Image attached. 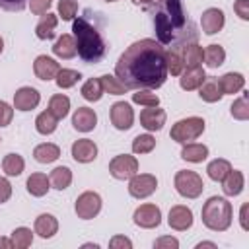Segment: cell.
I'll return each instance as SVG.
<instances>
[{
	"instance_id": "cell-47",
	"label": "cell",
	"mask_w": 249,
	"mask_h": 249,
	"mask_svg": "<svg viewBox=\"0 0 249 249\" xmlns=\"http://www.w3.org/2000/svg\"><path fill=\"white\" fill-rule=\"evenodd\" d=\"M51 4H53V0H29V10L35 16H43L49 12Z\"/></svg>"
},
{
	"instance_id": "cell-54",
	"label": "cell",
	"mask_w": 249,
	"mask_h": 249,
	"mask_svg": "<svg viewBox=\"0 0 249 249\" xmlns=\"http://www.w3.org/2000/svg\"><path fill=\"white\" fill-rule=\"evenodd\" d=\"M0 247H6V249H14V243H12V239L0 237Z\"/></svg>"
},
{
	"instance_id": "cell-29",
	"label": "cell",
	"mask_w": 249,
	"mask_h": 249,
	"mask_svg": "<svg viewBox=\"0 0 249 249\" xmlns=\"http://www.w3.org/2000/svg\"><path fill=\"white\" fill-rule=\"evenodd\" d=\"M49 181H51V187L56 189V191H64L70 187L72 183V169L66 167V165H58L51 171L49 175Z\"/></svg>"
},
{
	"instance_id": "cell-42",
	"label": "cell",
	"mask_w": 249,
	"mask_h": 249,
	"mask_svg": "<svg viewBox=\"0 0 249 249\" xmlns=\"http://www.w3.org/2000/svg\"><path fill=\"white\" fill-rule=\"evenodd\" d=\"M230 113L235 121H247L249 119V103H247V93H243L241 97L233 99L231 107H230Z\"/></svg>"
},
{
	"instance_id": "cell-46",
	"label": "cell",
	"mask_w": 249,
	"mask_h": 249,
	"mask_svg": "<svg viewBox=\"0 0 249 249\" xmlns=\"http://www.w3.org/2000/svg\"><path fill=\"white\" fill-rule=\"evenodd\" d=\"M154 247L156 249H177L179 247V239L173 237V235H161L154 241Z\"/></svg>"
},
{
	"instance_id": "cell-38",
	"label": "cell",
	"mask_w": 249,
	"mask_h": 249,
	"mask_svg": "<svg viewBox=\"0 0 249 249\" xmlns=\"http://www.w3.org/2000/svg\"><path fill=\"white\" fill-rule=\"evenodd\" d=\"M10 239L14 243V249H27L33 243V231L25 226H19L10 233Z\"/></svg>"
},
{
	"instance_id": "cell-6",
	"label": "cell",
	"mask_w": 249,
	"mask_h": 249,
	"mask_svg": "<svg viewBox=\"0 0 249 249\" xmlns=\"http://www.w3.org/2000/svg\"><path fill=\"white\" fill-rule=\"evenodd\" d=\"M173 185L175 191L183 196V198H198L204 191V181L196 171L191 169H181L175 173L173 177Z\"/></svg>"
},
{
	"instance_id": "cell-5",
	"label": "cell",
	"mask_w": 249,
	"mask_h": 249,
	"mask_svg": "<svg viewBox=\"0 0 249 249\" xmlns=\"http://www.w3.org/2000/svg\"><path fill=\"white\" fill-rule=\"evenodd\" d=\"M206 128V123L202 117H187V119H181L177 121L173 126H171V140H175L177 144H187V142H193L196 140Z\"/></svg>"
},
{
	"instance_id": "cell-18",
	"label": "cell",
	"mask_w": 249,
	"mask_h": 249,
	"mask_svg": "<svg viewBox=\"0 0 249 249\" xmlns=\"http://www.w3.org/2000/svg\"><path fill=\"white\" fill-rule=\"evenodd\" d=\"M179 76H181V78H179V86H181V89H185V91L198 89L200 84L206 80V72H204L202 66H185Z\"/></svg>"
},
{
	"instance_id": "cell-56",
	"label": "cell",
	"mask_w": 249,
	"mask_h": 249,
	"mask_svg": "<svg viewBox=\"0 0 249 249\" xmlns=\"http://www.w3.org/2000/svg\"><path fill=\"white\" fill-rule=\"evenodd\" d=\"M2 51H4V39H2V35H0V54H2Z\"/></svg>"
},
{
	"instance_id": "cell-34",
	"label": "cell",
	"mask_w": 249,
	"mask_h": 249,
	"mask_svg": "<svg viewBox=\"0 0 249 249\" xmlns=\"http://www.w3.org/2000/svg\"><path fill=\"white\" fill-rule=\"evenodd\" d=\"M202 60L206 62L208 68H218V66H222L224 60H226V51H224V47H222V45H216V43L208 45V47L204 49V58H202Z\"/></svg>"
},
{
	"instance_id": "cell-10",
	"label": "cell",
	"mask_w": 249,
	"mask_h": 249,
	"mask_svg": "<svg viewBox=\"0 0 249 249\" xmlns=\"http://www.w3.org/2000/svg\"><path fill=\"white\" fill-rule=\"evenodd\" d=\"M132 222L138 226V228H144V230H152V228H158L161 224V210L160 206L152 204V202H146V204H140L134 214H132Z\"/></svg>"
},
{
	"instance_id": "cell-9",
	"label": "cell",
	"mask_w": 249,
	"mask_h": 249,
	"mask_svg": "<svg viewBox=\"0 0 249 249\" xmlns=\"http://www.w3.org/2000/svg\"><path fill=\"white\" fill-rule=\"evenodd\" d=\"M158 189V179L152 173H134L128 179V195L134 198H148Z\"/></svg>"
},
{
	"instance_id": "cell-48",
	"label": "cell",
	"mask_w": 249,
	"mask_h": 249,
	"mask_svg": "<svg viewBox=\"0 0 249 249\" xmlns=\"http://www.w3.org/2000/svg\"><path fill=\"white\" fill-rule=\"evenodd\" d=\"M29 0H0V10L6 12H21Z\"/></svg>"
},
{
	"instance_id": "cell-15",
	"label": "cell",
	"mask_w": 249,
	"mask_h": 249,
	"mask_svg": "<svg viewBox=\"0 0 249 249\" xmlns=\"http://www.w3.org/2000/svg\"><path fill=\"white\" fill-rule=\"evenodd\" d=\"M39 101H41V93L31 86H23L14 93V109L18 111H31L39 105Z\"/></svg>"
},
{
	"instance_id": "cell-8",
	"label": "cell",
	"mask_w": 249,
	"mask_h": 249,
	"mask_svg": "<svg viewBox=\"0 0 249 249\" xmlns=\"http://www.w3.org/2000/svg\"><path fill=\"white\" fill-rule=\"evenodd\" d=\"M109 173L117 181H126L138 173V160L130 154H119L109 161Z\"/></svg>"
},
{
	"instance_id": "cell-37",
	"label": "cell",
	"mask_w": 249,
	"mask_h": 249,
	"mask_svg": "<svg viewBox=\"0 0 249 249\" xmlns=\"http://www.w3.org/2000/svg\"><path fill=\"white\" fill-rule=\"evenodd\" d=\"M80 80H82V74L78 70H72V68H60L56 78H54V82L60 89H68V88L76 86Z\"/></svg>"
},
{
	"instance_id": "cell-58",
	"label": "cell",
	"mask_w": 249,
	"mask_h": 249,
	"mask_svg": "<svg viewBox=\"0 0 249 249\" xmlns=\"http://www.w3.org/2000/svg\"><path fill=\"white\" fill-rule=\"evenodd\" d=\"M0 142H2V138H0Z\"/></svg>"
},
{
	"instance_id": "cell-22",
	"label": "cell",
	"mask_w": 249,
	"mask_h": 249,
	"mask_svg": "<svg viewBox=\"0 0 249 249\" xmlns=\"http://www.w3.org/2000/svg\"><path fill=\"white\" fill-rule=\"evenodd\" d=\"M56 23H58V16L53 14V12H47L41 16L39 23L35 25V35L41 39V41H51L54 39V29H56Z\"/></svg>"
},
{
	"instance_id": "cell-36",
	"label": "cell",
	"mask_w": 249,
	"mask_h": 249,
	"mask_svg": "<svg viewBox=\"0 0 249 249\" xmlns=\"http://www.w3.org/2000/svg\"><path fill=\"white\" fill-rule=\"evenodd\" d=\"M230 169H231V163L228 160H224V158H216L206 165V173H208V177L212 181H222L228 175Z\"/></svg>"
},
{
	"instance_id": "cell-11",
	"label": "cell",
	"mask_w": 249,
	"mask_h": 249,
	"mask_svg": "<svg viewBox=\"0 0 249 249\" xmlns=\"http://www.w3.org/2000/svg\"><path fill=\"white\" fill-rule=\"evenodd\" d=\"M109 117H111V124L117 130H128L134 123V111L130 107L128 101H117L111 105L109 109Z\"/></svg>"
},
{
	"instance_id": "cell-55",
	"label": "cell",
	"mask_w": 249,
	"mask_h": 249,
	"mask_svg": "<svg viewBox=\"0 0 249 249\" xmlns=\"http://www.w3.org/2000/svg\"><path fill=\"white\" fill-rule=\"evenodd\" d=\"M202 247H212V249H216L218 245H216L214 241H200V243L196 245V249H202Z\"/></svg>"
},
{
	"instance_id": "cell-27",
	"label": "cell",
	"mask_w": 249,
	"mask_h": 249,
	"mask_svg": "<svg viewBox=\"0 0 249 249\" xmlns=\"http://www.w3.org/2000/svg\"><path fill=\"white\" fill-rule=\"evenodd\" d=\"M25 187L31 196H45L51 189V181L45 173H31L25 181Z\"/></svg>"
},
{
	"instance_id": "cell-45",
	"label": "cell",
	"mask_w": 249,
	"mask_h": 249,
	"mask_svg": "<svg viewBox=\"0 0 249 249\" xmlns=\"http://www.w3.org/2000/svg\"><path fill=\"white\" fill-rule=\"evenodd\" d=\"M12 119H14V107L8 101L0 99V126H8Z\"/></svg>"
},
{
	"instance_id": "cell-44",
	"label": "cell",
	"mask_w": 249,
	"mask_h": 249,
	"mask_svg": "<svg viewBox=\"0 0 249 249\" xmlns=\"http://www.w3.org/2000/svg\"><path fill=\"white\" fill-rule=\"evenodd\" d=\"M78 14V0H58V14L64 21H72Z\"/></svg>"
},
{
	"instance_id": "cell-2",
	"label": "cell",
	"mask_w": 249,
	"mask_h": 249,
	"mask_svg": "<svg viewBox=\"0 0 249 249\" xmlns=\"http://www.w3.org/2000/svg\"><path fill=\"white\" fill-rule=\"evenodd\" d=\"M156 41L169 49H183L189 43H196L200 31L196 23L189 18L183 0H158L148 6Z\"/></svg>"
},
{
	"instance_id": "cell-43",
	"label": "cell",
	"mask_w": 249,
	"mask_h": 249,
	"mask_svg": "<svg viewBox=\"0 0 249 249\" xmlns=\"http://www.w3.org/2000/svg\"><path fill=\"white\" fill-rule=\"evenodd\" d=\"M132 101L144 107H156L160 105V97L156 93H152V89H136V93H132Z\"/></svg>"
},
{
	"instance_id": "cell-4",
	"label": "cell",
	"mask_w": 249,
	"mask_h": 249,
	"mask_svg": "<svg viewBox=\"0 0 249 249\" xmlns=\"http://www.w3.org/2000/svg\"><path fill=\"white\" fill-rule=\"evenodd\" d=\"M200 218H202V224L210 231H226L231 226V218H233L231 202L224 196L214 195L202 204Z\"/></svg>"
},
{
	"instance_id": "cell-32",
	"label": "cell",
	"mask_w": 249,
	"mask_h": 249,
	"mask_svg": "<svg viewBox=\"0 0 249 249\" xmlns=\"http://www.w3.org/2000/svg\"><path fill=\"white\" fill-rule=\"evenodd\" d=\"M181 56H183L185 66H200L204 58V51L198 43H189L181 49Z\"/></svg>"
},
{
	"instance_id": "cell-50",
	"label": "cell",
	"mask_w": 249,
	"mask_h": 249,
	"mask_svg": "<svg viewBox=\"0 0 249 249\" xmlns=\"http://www.w3.org/2000/svg\"><path fill=\"white\" fill-rule=\"evenodd\" d=\"M233 12L239 16V19L247 21L249 19V0H235L233 2Z\"/></svg>"
},
{
	"instance_id": "cell-53",
	"label": "cell",
	"mask_w": 249,
	"mask_h": 249,
	"mask_svg": "<svg viewBox=\"0 0 249 249\" xmlns=\"http://www.w3.org/2000/svg\"><path fill=\"white\" fill-rule=\"evenodd\" d=\"M158 0H132V4H136V6H144V8H148V6H152V4H156Z\"/></svg>"
},
{
	"instance_id": "cell-28",
	"label": "cell",
	"mask_w": 249,
	"mask_h": 249,
	"mask_svg": "<svg viewBox=\"0 0 249 249\" xmlns=\"http://www.w3.org/2000/svg\"><path fill=\"white\" fill-rule=\"evenodd\" d=\"M33 158L39 163H53V161H56L60 158V148L56 144H53V142H43V144L35 146Z\"/></svg>"
},
{
	"instance_id": "cell-26",
	"label": "cell",
	"mask_w": 249,
	"mask_h": 249,
	"mask_svg": "<svg viewBox=\"0 0 249 249\" xmlns=\"http://www.w3.org/2000/svg\"><path fill=\"white\" fill-rule=\"evenodd\" d=\"M181 158L185 161H191V163H200L208 158V146L198 144V142H187V144H183Z\"/></svg>"
},
{
	"instance_id": "cell-35",
	"label": "cell",
	"mask_w": 249,
	"mask_h": 249,
	"mask_svg": "<svg viewBox=\"0 0 249 249\" xmlns=\"http://www.w3.org/2000/svg\"><path fill=\"white\" fill-rule=\"evenodd\" d=\"M103 86H101V80L99 78H89L84 86H82V97L86 99V101H91V103H95V101H99L101 97H103Z\"/></svg>"
},
{
	"instance_id": "cell-16",
	"label": "cell",
	"mask_w": 249,
	"mask_h": 249,
	"mask_svg": "<svg viewBox=\"0 0 249 249\" xmlns=\"http://www.w3.org/2000/svg\"><path fill=\"white\" fill-rule=\"evenodd\" d=\"M60 70V64L53 58V56H47V54H39L33 62V74L43 80V82H49V80H54L56 74Z\"/></svg>"
},
{
	"instance_id": "cell-39",
	"label": "cell",
	"mask_w": 249,
	"mask_h": 249,
	"mask_svg": "<svg viewBox=\"0 0 249 249\" xmlns=\"http://www.w3.org/2000/svg\"><path fill=\"white\" fill-rule=\"evenodd\" d=\"M165 64H167V74L179 76V74L183 72V68H185L181 51H179V49H169V51H165Z\"/></svg>"
},
{
	"instance_id": "cell-21",
	"label": "cell",
	"mask_w": 249,
	"mask_h": 249,
	"mask_svg": "<svg viewBox=\"0 0 249 249\" xmlns=\"http://www.w3.org/2000/svg\"><path fill=\"white\" fill-rule=\"evenodd\" d=\"M33 231L41 239H51L58 231V220L53 214H39L33 224Z\"/></svg>"
},
{
	"instance_id": "cell-40",
	"label": "cell",
	"mask_w": 249,
	"mask_h": 249,
	"mask_svg": "<svg viewBox=\"0 0 249 249\" xmlns=\"http://www.w3.org/2000/svg\"><path fill=\"white\" fill-rule=\"evenodd\" d=\"M99 80H101L103 91H105V93H109V95H123L124 91H128V89H126V86H123V84L119 82V78H117V76L103 74Z\"/></svg>"
},
{
	"instance_id": "cell-13",
	"label": "cell",
	"mask_w": 249,
	"mask_h": 249,
	"mask_svg": "<svg viewBox=\"0 0 249 249\" xmlns=\"http://www.w3.org/2000/svg\"><path fill=\"white\" fill-rule=\"evenodd\" d=\"M226 25V16L220 8H206L200 16V27L206 35H216Z\"/></svg>"
},
{
	"instance_id": "cell-25",
	"label": "cell",
	"mask_w": 249,
	"mask_h": 249,
	"mask_svg": "<svg viewBox=\"0 0 249 249\" xmlns=\"http://www.w3.org/2000/svg\"><path fill=\"white\" fill-rule=\"evenodd\" d=\"M198 95H200V99L206 101V103H216V101H220V99L224 97V93H222V89H220L218 78H208V76H206V80H204V82L200 84V88H198Z\"/></svg>"
},
{
	"instance_id": "cell-7",
	"label": "cell",
	"mask_w": 249,
	"mask_h": 249,
	"mask_svg": "<svg viewBox=\"0 0 249 249\" xmlns=\"http://www.w3.org/2000/svg\"><path fill=\"white\" fill-rule=\"evenodd\" d=\"M101 204H103V200H101V196L95 191H84L82 195H78L74 210H76L78 218L91 220V218H95L101 212Z\"/></svg>"
},
{
	"instance_id": "cell-14",
	"label": "cell",
	"mask_w": 249,
	"mask_h": 249,
	"mask_svg": "<svg viewBox=\"0 0 249 249\" xmlns=\"http://www.w3.org/2000/svg\"><path fill=\"white\" fill-rule=\"evenodd\" d=\"M165 119H167V115H165V111H163L160 105H156V107H146V109L140 111V124H142L148 132H158V130H161L163 124H165Z\"/></svg>"
},
{
	"instance_id": "cell-51",
	"label": "cell",
	"mask_w": 249,
	"mask_h": 249,
	"mask_svg": "<svg viewBox=\"0 0 249 249\" xmlns=\"http://www.w3.org/2000/svg\"><path fill=\"white\" fill-rule=\"evenodd\" d=\"M10 196H12V183H10L6 177L0 175V204L8 202Z\"/></svg>"
},
{
	"instance_id": "cell-20",
	"label": "cell",
	"mask_w": 249,
	"mask_h": 249,
	"mask_svg": "<svg viewBox=\"0 0 249 249\" xmlns=\"http://www.w3.org/2000/svg\"><path fill=\"white\" fill-rule=\"evenodd\" d=\"M220 183H222V191L226 196H237V195H241V191L245 187V177L239 169H230L228 175Z\"/></svg>"
},
{
	"instance_id": "cell-30",
	"label": "cell",
	"mask_w": 249,
	"mask_h": 249,
	"mask_svg": "<svg viewBox=\"0 0 249 249\" xmlns=\"http://www.w3.org/2000/svg\"><path fill=\"white\" fill-rule=\"evenodd\" d=\"M56 126H58V119H56L49 109H47V111H41V113L37 115V119H35V128H37V132L43 134V136L53 134V132L56 130Z\"/></svg>"
},
{
	"instance_id": "cell-52",
	"label": "cell",
	"mask_w": 249,
	"mask_h": 249,
	"mask_svg": "<svg viewBox=\"0 0 249 249\" xmlns=\"http://www.w3.org/2000/svg\"><path fill=\"white\" fill-rule=\"evenodd\" d=\"M247 210H249V204L243 202V204H241V210H239V224H241V230H243V231L249 230V224H247Z\"/></svg>"
},
{
	"instance_id": "cell-33",
	"label": "cell",
	"mask_w": 249,
	"mask_h": 249,
	"mask_svg": "<svg viewBox=\"0 0 249 249\" xmlns=\"http://www.w3.org/2000/svg\"><path fill=\"white\" fill-rule=\"evenodd\" d=\"M49 111L60 121L68 115L70 111V97L64 95V93H54L51 99H49Z\"/></svg>"
},
{
	"instance_id": "cell-24",
	"label": "cell",
	"mask_w": 249,
	"mask_h": 249,
	"mask_svg": "<svg viewBox=\"0 0 249 249\" xmlns=\"http://www.w3.org/2000/svg\"><path fill=\"white\" fill-rule=\"evenodd\" d=\"M218 84L224 95H233L245 88V78L239 72H228L222 78H218Z\"/></svg>"
},
{
	"instance_id": "cell-23",
	"label": "cell",
	"mask_w": 249,
	"mask_h": 249,
	"mask_svg": "<svg viewBox=\"0 0 249 249\" xmlns=\"http://www.w3.org/2000/svg\"><path fill=\"white\" fill-rule=\"evenodd\" d=\"M53 53H54V56L64 58V60L74 58V56L78 54V49H76V41H74V37H72L70 33H62V35L54 41V45H53Z\"/></svg>"
},
{
	"instance_id": "cell-17",
	"label": "cell",
	"mask_w": 249,
	"mask_h": 249,
	"mask_svg": "<svg viewBox=\"0 0 249 249\" xmlns=\"http://www.w3.org/2000/svg\"><path fill=\"white\" fill-rule=\"evenodd\" d=\"M70 154L78 163H89L97 158V144L89 138H80L72 144Z\"/></svg>"
},
{
	"instance_id": "cell-49",
	"label": "cell",
	"mask_w": 249,
	"mask_h": 249,
	"mask_svg": "<svg viewBox=\"0 0 249 249\" xmlns=\"http://www.w3.org/2000/svg\"><path fill=\"white\" fill-rule=\"evenodd\" d=\"M109 247L111 249H132V241L126 235H115L109 239Z\"/></svg>"
},
{
	"instance_id": "cell-12",
	"label": "cell",
	"mask_w": 249,
	"mask_h": 249,
	"mask_svg": "<svg viewBox=\"0 0 249 249\" xmlns=\"http://www.w3.org/2000/svg\"><path fill=\"white\" fill-rule=\"evenodd\" d=\"M193 210L185 204H175L169 208V214H167V224L171 230L175 231H187L191 226H193Z\"/></svg>"
},
{
	"instance_id": "cell-31",
	"label": "cell",
	"mask_w": 249,
	"mask_h": 249,
	"mask_svg": "<svg viewBox=\"0 0 249 249\" xmlns=\"http://www.w3.org/2000/svg\"><path fill=\"white\" fill-rule=\"evenodd\" d=\"M25 169V161L19 154H6L4 160H2V171L8 175V177H18L21 175Z\"/></svg>"
},
{
	"instance_id": "cell-19",
	"label": "cell",
	"mask_w": 249,
	"mask_h": 249,
	"mask_svg": "<svg viewBox=\"0 0 249 249\" xmlns=\"http://www.w3.org/2000/svg\"><path fill=\"white\" fill-rule=\"evenodd\" d=\"M97 124V115L93 109L89 107H78L72 115V126L78 130V132H89L93 130Z\"/></svg>"
},
{
	"instance_id": "cell-3",
	"label": "cell",
	"mask_w": 249,
	"mask_h": 249,
	"mask_svg": "<svg viewBox=\"0 0 249 249\" xmlns=\"http://www.w3.org/2000/svg\"><path fill=\"white\" fill-rule=\"evenodd\" d=\"M105 18L93 8H86L82 16L72 21V37L76 41L78 56L88 64H97L107 53V41L103 35Z\"/></svg>"
},
{
	"instance_id": "cell-57",
	"label": "cell",
	"mask_w": 249,
	"mask_h": 249,
	"mask_svg": "<svg viewBox=\"0 0 249 249\" xmlns=\"http://www.w3.org/2000/svg\"><path fill=\"white\" fill-rule=\"evenodd\" d=\"M103 2H117V0H103Z\"/></svg>"
},
{
	"instance_id": "cell-1",
	"label": "cell",
	"mask_w": 249,
	"mask_h": 249,
	"mask_svg": "<svg viewBox=\"0 0 249 249\" xmlns=\"http://www.w3.org/2000/svg\"><path fill=\"white\" fill-rule=\"evenodd\" d=\"M165 51L156 39L134 41L119 56L115 76L126 89H158L167 80Z\"/></svg>"
},
{
	"instance_id": "cell-41",
	"label": "cell",
	"mask_w": 249,
	"mask_h": 249,
	"mask_svg": "<svg viewBox=\"0 0 249 249\" xmlns=\"http://www.w3.org/2000/svg\"><path fill=\"white\" fill-rule=\"evenodd\" d=\"M154 148H156V138H154L150 132L138 134V136L132 140V152H134V154H150Z\"/></svg>"
}]
</instances>
